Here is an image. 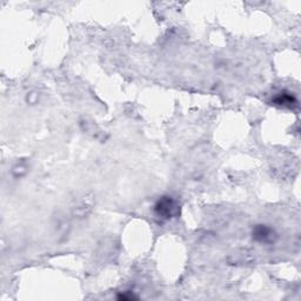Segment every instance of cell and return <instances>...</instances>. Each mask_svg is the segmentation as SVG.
<instances>
[{
	"label": "cell",
	"instance_id": "cell-1",
	"mask_svg": "<svg viewBox=\"0 0 301 301\" xmlns=\"http://www.w3.org/2000/svg\"><path fill=\"white\" fill-rule=\"evenodd\" d=\"M154 211L162 219H171L178 215L179 206L171 197H162L154 206Z\"/></svg>",
	"mask_w": 301,
	"mask_h": 301
},
{
	"label": "cell",
	"instance_id": "cell-2",
	"mask_svg": "<svg viewBox=\"0 0 301 301\" xmlns=\"http://www.w3.org/2000/svg\"><path fill=\"white\" fill-rule=\"evenodd\" d=\"M253 236L255 240H258L260 242H272L274 241L275 233L272 228L267 227L265 225H258L253 231Z\"/></svg>",
	"mask_w": 301,
	"mask_h": 301
},
{
	"label": "cell",
	"instance_id": "cell-3",
	"mask_svg": "<svg viewBox=\"0 0 301 301\" xmlns=\"http://www.w3.org/2000/svg\"><path fill=\"white\" fill-rule=\"evenodd\" d=\"M273 103L275 105H280V106L288 107V108H293L294 106H296L297 105L295 97L292 96L290 93H286V92L278 94V96L273 99Z\"/></svg>",
	"mask_w": 301,
	"mask_h": 301
}]
</instances>
